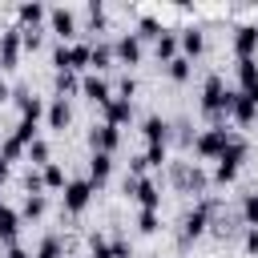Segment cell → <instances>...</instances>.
Wrapping results in <instances>:
<instances>
[{
    "mask_svg": "<svg viewBox=\"0 0 258 258\" xmlns=\"http://www.w3.org/2000/svg\"><path fill=\"white\" fill-rule=\"evenodd\" d=\"M32 258H60V238H56V234H48V238L40 242V250H36Z\"/></svg>",
    "mask_w": 258,
    "mask_h": 258,
    "instance_id": "obj_38",
    "label": "cell"
},
{
    "mask_svg": "<svg viewBox=\"0 0 258 258\" xmlns=\"http://www.w3.org/2000/svg\"><path fill=\"white\" fill-rule=\"evenodd\" d=\"M238 169H242L238 161H226V157H222V161H214V185H230V181L238 177Z\"/></svg>",
    "mask_w": 258,
    "mask_h": 258,
    "instance_id": "obj_34",
    "label": "cell"
},
{
    "mask_svg": "<svg viewBox=\"0 0 258 258\" xmlns=\"http://www.w3.org/2000/svg\"><path fill=\"white\" fill-rule=\"evenodd\" d=\"M113 56H117V64H125V69L141 64V56H145V48H141V36H137V32H121V36L113 40Z\"/></svg>",
    "mask_w": 258,
    "mask_h": 258,
    "instance_id": "obj_7",
    "label": "cell"
},
{
    "mask_svg": "<svg viewBox=\"0 0 258 258\" xmlns=\"http://www.w3.org/2000/svg\"><path fill=\"white\" fill-rule=\"evenodd\" d=\"M202 113H206L210 125H226L230 121V89H226V81L218 73H210L206 85H202Z\"/></svg>",
    "mask_w": 258,
    "mask_h": 258,
    "instance_id": "obj_1",
    "label": "cell"
},
{
    "mask_svg": "<svg viewBox=\"0 0 258 258\" xmlns=\"http://www.w3.org/2000/svg\"><path fill=\"white\" fill-rule=\"evenodd\" d=\"M165 161H169V149L165 145H145V165L149 169H161Z\"/></svg>",
    "mask_w": 258,
    "mask_h": 258,
    "instance_id": "obj_37",
    "label": "cell"
},
{
    "mask_svg": "<svg viewBox=\"0 0 258 258\" xmlns=\"http://www.w3.org/2000/svg\"><path fill=\"white\" fill-rule=\"evenodd\" d=\"M20 157H28V145L16 137V133H8V137H0V161H20Z\"/></svg>",
    "mask_w": 258,
    "mask_h": 258,
    "instance_id": "obj_26",
    "label": "cell"
},
{
    "mask_svg": "<svg viewBox=\"0 0 258 258\" xmlns=\"http://www.w3.org/2000/svg\"><path fill=\"white\" fill-rule=\"evenodd\" d=\"M85 16H89V32H105V28H109V8H105V4L93 0V4L85 8Z\"/></svg>",
    "mask_w": 258,
    "mask_h": 258,
    "instance_id": "obj_32",
    "label": "cell"
},
{
    "mask_svg": "<svg viewBox=\"0 0 258 258\" xmlns=\"http://www.w3.org/2000/svg\"><path fill=\"white\" fill-rule=\"evenodd\" d=\"M141 133H145V145H169V121L157 113H149L141 121Z\"/></svg>",
    "mask_w": 258,
    "mask_h": 258,
    "instance_id": "obj_16",
    "label": "cell"
},
{
    "mask_svg": "<svg viewBox=\"0 0 258 258\" xmlns=\"http://www.w3.org/2000/svg\"><path fill=\"white\" fill-rule=\"evenodd\" d=\"M89 149H93V153H117V149H121V129L109 125V121L93 125V129H89Z\"/></svg>",
    "mask_w": 258,
    "mask_h": 258,
    "instance_id": "obj_9",
    "label": "cell"
},
{
    "mask_svg": "<svg viewBox=\"0 0 258 258\" xmlns=\"http://www.w3.org/2000/svg\"><path fill=\"white\" fill-rule=\"evenodd\" d=\"M12 101H16V109H20V121H36V125H40V117L48 113L44 97H32V93H24V89H16Z\"/></svg>",
    "mask_w": 258,
    "mask_h": 258,
    "instance_id": "obj_14",
    "label": "cell"
},
{
    "mask_svg": "<svg viewBox=\"0 0 258 258\" xmlns=\"http://www.w3.org/2000/svg\"><path fill=\"white\" fill-rule=\"evenodd\" d=\"M93 194H97V185H93L89 177H69V185H64L60 202H64V210H69V214H85V210H89V202H93Z\"/></svg>",
    "mask_w": 258,
    "mask_h": 258,
    "instance_id": "obj_3",
    "label": "cell"
},
{
    "mask_svg": "<svg viewBox=\"0 0 258 258\" xmlns=\"http://www.w3.org/2000/svg\"><path fill=\"white\" fill-rule=\"evenodd\" d=\"M8 169H12V165H8V161H0V185L8 181Z\"/></svg>",
    "mask_w": 258,
    "mask_h": 258,
    "instance_id": "obj_45",
    "label": "cell"
},
{
    "mask_svg": "<svg viewBox=\"0 0 258 258\" xmlns=\"http://www.w3.org/2000/svg\"><path fill=\"white\" fill-rule=\"evenodd\" d=\"M44 121H48V129H69V121H73V105L64 101V97H52L48 101V113H44Z\"/></svg>",
    "mask_w": 258,
    "mask_h": 258,
    "instance_id": "obj_19",
    "label": "cell"
},
{
    "mask_svg": "<svg viewBox=\"0 0 258 258\" xmlns=\"http://www.w3.org/2000/svg\"><path fill=\"white\" fill-rule=\"evenodd\" d=\"M40 181H44V189H60V194H64V185H69V173H64L56 161H48V165L40 169Z\"/></svg>",
    "mask_w": 258,
    "mask_h": 258,
    "instance_id": "obj_28",
    "label": "cell"
},
{
    "mask_svg": "<svg viewBox=\"0 0 258 258\" xmlns=\"http://www.w3.org/2000/svg\"><path fill=\"white\" fill-rule=\"evenodd\" d=\"M137 230L141 234H157L161 230V210H141L137 214Z\"/></svg>",
    "mask_w": 258,
    "mask_h": 258,
    "instance_id": "obj_35",
    "label": "cell"
},
{
    "mask_svg": "<svg viewBox=\"0 0 258 258\" xmlns=\"http://www.w3.org/2000/svg\"><path fill=\"white\" fill-rule=\"evenodd\" d=\"M177 48H181V56H185V60L202 56V48H206V32H202L198 24H185V28H177Z\"/></svg>",
    "mask_w": 258,
    "mask_h": 258,
    "instance_id": "obj_13",
    "label": "cell"
},
{
    "mask_svg": "<svg viewBox=\"0 0 258 258\" xmlns=\"http://www.w3.org/2000/svg\"><path fill=\"white\" fill-rule=\"evenodd\" d=\"M48 161H52V149H48L44 137H36V141L28 145V165H32V169H44Z\"/></svg>",
    "mask_w": 258,
    "mask_h": 258,
    "instance_id": "obj_31",
    "label": "cell"
},
{
    "mask_svg": "<svg viewBox=\"0 0 258 258\" xmlns=\"http://www.w3.org/2000/svg\"><path fill=\"white\" fill-rule=\"evenodd\" d=\"M238 214H242V226H246V230H258V189H254V194H242Z\"/></svg>",
    "mask_w": 258,
    "mask_h": 258,
    "instance_id": "obj_29",
    "label": "cell"
},
{
    "mask_svg": "<svg viewBox=\"0 0 258 258\" xmlns=\"http://www.w3.org/2000/svg\"><path fill=\"white\" fill-rule=\"evenodd\" d=\"M153 56H157V64H169L173 56H181V48H177V28H165V32H161V40L153 44Z\"/></svg>",
    "mask_w": 258,
    "mask_h": 258,
    "instance_id": "obj_20",
    "label": "cell"
},
{
    "mask_svg": "<svg viewBox=\"0 0 258 258\" xmlns=\"http://www.w3.org/2000/svg\"><path fill=\"white\" fill-rule=\"evenodd\" d=\"M254 117H258V105H254L246 93L230 89V121H234V125H250Z\"/></svg>",
    "mask_w": 258,
    "mask_h": 258,
    "instance_id": "obj_15",
    "label": "cell"
},
{
    "mask_svg": "<svg viewBox=\"0 0 258 258\" xmlns=\"http://www.w3.org/2000/svg\"><path fill=\"white\" fill-rule=\"evenodd\" d=\"M16 234H20V214L0 198V242L4 246H16Z\"/></svg>",
    "mask_w": 258,
    "mask_h": 258,
    "instance_id": "obj_17",
    "label": "cell"
},
{
    "mask_svg": "<svg viewBox=\"0 0 258 258\" xmlns=\"http://www.w3.org/2000/svg\"><path fill=\"white\" fill-rule=\"evenodd\" d=\"M12 133H16L24 145H32V141L40 137V133H36V121H16V129H12Z\"/></svg>",
    "mask_w": 258,
    "mask_h": 258,
    "instance_id": "obj_39",
    "label": "cell"
},
{
    "mask_svg": "<svg viewBox=\"0 0 258 258\" xmlns=\"http://www.w3.org/2000/svg\"><path fill=\"white\" fill-rule=\"evenodd\" d=\"M81 97H89L93 105H101V109H105L117 93H113V85H109L101 73H81Z\"/></svg>",
    "mask_w": 258,
    "mask_h": 258,
    "instance_id": "obj_8",
    "label": "cell"
},
{
    "mask_svg": "<svg viewBox=\"0 0 258 258\" xmlns=\"http://www.w3.org/2000/svg\"><path fill=\"white\" fill-rule=\"evenodd\" d=\"M44 210H48V198H44V194H28V198H24V210H20V218L36 222V218H44Z\"/></svg>",
    "mask_w": 258,
    "mask_h": 258,
    "instance_id": "obj_33",
    "label": "cell"
},
{
    "mask_svg": "<svg viewBox=\"0 0 258 258\" xmlns=\"http://www.w3.org/2000/svg\"><path fill=\"white\" fill-rule=\"evenodd\" d=\"M48 28H52V36H56V40H64V44H73V36L81 32V24H77V12H73V8H48Z\"/></svg>",
    "mask_w": 258,
    "mask_h": 258,
    "instance_id": "obj_6",
    "label": "cell"
},
{
    "mask_svg": "<svg viewBox=\"0 0 258 258\" xmlns=\"http://www.w3.org/2000/svg\"><path fill=\"white\" fill-rule=\"evenodd\" d=\"M16 20H20V28H40V24L48 20V8L36 4V0H32V4H20V8H16Z\"/></svg>",
    "mask_w": 258,
    "mask_h": 258,
    "instance_id": "obj_22",
    "label": "cell"
},
{
    "mask_svg": "<svg viewBox=\"0 0 258 258\" xmlns=\"http://www.w3.org/2000/svg\"><path fill=\"white\" fill-rule=\"evenodd\" d=\"M69 60H73V73H89L93 44H85V40H73V44H69Z\"/></svg>",
    "mask_w": 258,
    "mask_h": 258,
    "instance_id": "obj_27",
    "label": "cell"
},
{
    "mask_svg": "<svg viewBox=\"0 0 258 258\" xmlns=\"http://www.w3.org/2000/svg\"><path fill=\"white\" fill-rule=\"evenodd\" d=\"M165 73H169V81H173V85H185V81L194 77V60H185V56H173V60L165 64Z\"/></svg>",
    "mask_w": 258,
    "mask_h": 258,
    "instance_id": "obj_30",
    "label": "cell"
},
{
    "mask_svg": "<svg viewBox=\"0 0 258 258\" xmlns=\"http://www.w3.org/2000/svg\"><path fill=\"white\" fill-rule=\"evenodd\" d=\"M20 52H24L20 24H12V28L0 32V69H16V64H20Z\"/></svg>",
    "mask_w": 258,
    "mask_h": 258,
    "instance_id": "obj_10",
    "label": "cell"
},
{
    "mask_svg": "<svg viewBox=\"0 0 258 258\" xmlns=\"http://www.w3.org/2000/svg\"><path fill=\"white\" fill-rule=\"evenodd\" d=\"M133 93H137V81H133V77L125 73V77H121V85H117V97H125V101H133Z\"/></svg>",
    "mask_w": 258,
    "mask_h": 258,
    "instance_id": "obj_41",
    "label": "cell"
},
{
    "mask_svg": "<svg viewBox=\"0 0 258 258\" xmlns=\"http://www.w3.org/2000/svg\"><path fill=\"white\" fill-rule=\"evenodd\" d=\"M230 141H234V129H226V125H206V129L194 137V153H198L202 161H218Z\"/></svg>",
    "mask_w": 258,
    "mask_h": 258,
    "instance_id": "obj_2",
    "label": "cell"
},
{
    "mask_svg": "<svg viewBox=\"0 0 258 258\" xmlns=\"http://www.w3.org/2000/svg\"><path fill=\"white\" fill-rule=\"evenodd\" d=\"M234 56L238 60L258 56V20H246V24L234 28Z\"/></svg>",
    "mask_w": 258,
    "mask_h": 258,
    "instance_id": "obj_11",
    "label": "cell"
},
{
    "mask_svg": "<svg viewBox=\"0 0 258 258\" xmlns=\"http://www.w3.org/2000/svg\"><path fill=\"white\" fill-rule=\"evenodd\" d=\"M234 73H238V93H246V97L258 105V56L238 60V64H234Z\"/></svg>",
    "mask_w": 258,
    "mask_h": 258,
    "instance_id": "obj_12",
    "label": "cell"
},
{
    "mask_svg": "<svg viewBox=\"0 0 258 258\" xmlns=\"http://www.w3.org/2000/svg\"><path fill=\"white\" fill-rule=\"evenodd\" d=\"M105 121H109V125H117V129H121V125H129V121H133V101L113 97V101L105 105Z\"/></svg>",
    "mask_w": 258,
    "mask_h": 258,
    "instance_id": "obj_21",
    "label": "cell"
},
{
    "mask_svg": "<svg viewBox=\"0 0 258 258\" xmlns=\"http://www.w3.org/2000/svg\"><path fill=\"white\" fill-rule=\"evenodd\" d=\"M165 28H169L165 20H157L153 12H145V8H137V36H141V40H153V44H157Z\"/></svg>",
    "mask_w": 258,
    "mask_h": 258,
    "instance_id": "obj_18",
    "label": "cell"
},
{
    "mask_svg": "<svg viewBox=\"0 0 258 258\" xmlns=\"http://www.w3.org/2000/svg\"><path fill=\"white\" fill-rule=\"evenodd\" d=\"M109 173H113V153H93L89 157V181L93 185H105Z\"/></svg>",
    "mask_w": 258,
    "mask_h": 258,
    "instance_id": "obj_23",
    "label": "cell"
},
{
    "mask_svg": "<svg viewBox=\"0 0 258 258\" xmlns=\"http://www.w3.org/2000/svg\"><path fill=\"white\" fill-rule=\"evenodd\" d=\"M20 40H24V48H40V28H20Z\"/></svg>",
    "mask_w": 258,
    "mask_h": 258,
    "instance_id": "obj_40",
    "label": "cell"
},
{
    "mask_svg": "<svg viewBox=\"0 0 258 258\" xmlns=\"http://www.w3.org/2000/svg\"><path fill=\"white\" fill-rule=\"evenodd\" d=\"M210 214H214V202H210V198H206V202H198V206H194V214H185V222H181V246H189L194 238H202V234H206Z\"/></svg>",
    "mask_w": 258,
    "mask_h": 258,
    "instance_id": "obj_5",
    "label": "cell"
},
{
    "mask_svg": "<svg viewBox=\"0 0 258 258\" xmlns=\"http://www.w3.org/2000/svg\"><path fill=\"white\" fill-rule=\"evenodd\" d=\"M81 93V73H52V97H73Z\"/></svg>",
    "mask_w": 258,
    "mask_h": 258,
    "instance_id": "obj_24",
    "label": "cell"
},
{
    "mask_svg": "<svg viewBox=\"0 0 258 258\" xmlns=\"http://www.w3.org/2000/svg\"><path fill=\"white\" fill-rule=\"evenodd\" d=\"M125 194L141 206V210H161V189L153 177H129L125 181Z\"/></svg>",
    "mask_w": 258,
    "mask_h": 258,
    "instance_id": "obj_4",
    "label": "cell"
},
{
    "mask_svg": "<svg viewBox=\"0 0 258 258\" xmlns=\"http://www.w3.org/2000/svg\"><path fill=\"white\" fill-rule=\"evenodd\" d=\"M242 250H246L250 258H258V230H246V238H242Z\"/></svg>",
    "mask_w": 258,
    "mask_h": 258,
    "instance_id": "obj_42",
    "label": "cell"
},
{
    "mask_svg": "<svg viewBox=\"0 0 258 258\" xmlns=\"http://www.w3.org/2000/svg\"><path fill=\"white\" fill-rule=\"evenodd\" d=\"M89 258H113V242L105 234H89Z\"/></svg>",
    "mask_w": 258,
    "mask_h": 258,
    "instance_id": "obj_36",
    "label": "cell"
},
{
    "mask_svg": "<svg viewBox=\"0 0 258 258\" xmlns=\"http://www.w3.org/2000/svg\"><path fill=\"white\" fill-rule=\"evenodd\" d=\"M4 101H12V89H8V81H0V105Z\"/></svg>",
    "mask_w": 258,
    "mask_h": 258,
    "instance_id": "obj_44",
    "label": "cell"
},
{
    "mask_svg": "<svg viewBox=\"0 0 258 258\" xmlns=\"http://www.w3.org/2000/svg\"><path fill=\"white\" fill-rule=\"evenodd\" d=\"M113 60H117V56H113V40H97V44H93V60H89V73H105Z\"/></svg>",
    "mask_w": 258,
    "mask_h": 258,
    "instance_id": "obj_25",
    "label": "cell"
},
{
    "mask_svg": "<svg viewBox=\"0 0 258 258\" xmlns=\"http://www.w3.org/2000/svg\"><path fill=\"white\" fill-rule=\"evenodd\" d=\"M4 258H32V254H28V250L16 242V246H8V254H4Z\"/></svg>",
    "mask_w": 258,
    "mask_h": 258,
    "instance_id": "obj_43",
    "label": "cell"
}]
</instances>
